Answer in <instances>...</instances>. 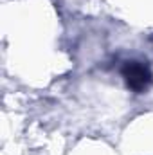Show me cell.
I'll use <instances>...</instances> for the list:
<instances>
[{"label":"cell","mask_w":153,"mask_h":155,"mask_svg":"<svg viewBox=\"0 0 153 155\" xmlns=\"http://www.w3.org/2000/svg\"><path fill=\"white\" fill-rule=\"evenodd\" d=\"M121 74L124 78V83L130 90H133L135 94H142L146 92L153 83V72L151 69L139 60H128L124 61Z\"/></svg>","instance_id":"6da1fadb"}]
</instances>
